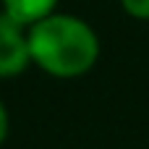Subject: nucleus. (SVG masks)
Instances as JSON below:
<instances>
[{"label": "nucleus", "instance_id": "nucleus-1", "mask_svg": "<svg viewBox=\"0 0 149 149\" xmlns=\"http://www.w3.org/2000/svg\"><path fill=\"white\" fill-rule=\"evenodd\" d=\"M29 50L31 60L52 76H81L86 73L100 52L97 34L89 24L76 16H47L31 24Z\"/></svg>", "mask_w": 149, "mask_h": 149}, {"label": "nucleus", "instance_id": "nucleus-2", "mask_svg": "<svg viewBox=\"0 0 149 149\" xmlns=\"http://www.w3.org/2000/svg\"><path fill=\"white\" fill-rule=\"evenodd\" d=\"M31 60L29 37H24V24L0 13V76L21 73Z\"/></svg>", "mask_w": 149, "mask_h": 149}, {"label": "nucleus", "instance_id": "nucleus-3", "mask_svg": "<svg viewBox=\"0 0 149 149\" xmlns=\"http://www.w3.org/2000/svg\"><path fill=\"white\" fill-rule=\"evenodd\" d=\"M5 3V10L10 18H16L18 24H37L42 18H47L55 8L58 0H3Z\"/></svg>", "mask_w": 149, "mask_h": 149}, {"label": "nucleus", "instance_id": "nucleus-4", "mask_svg": "<svg viewBox=\"0 0 149 149\" xmlns=\"http://www.w3.org/2000/svg\"><path fill=\"white\" fill-rule=\"evenodd\" d=\"M123 8L136 16V18H149V0H120Z\"/></svg>", "mask_w": 149, "mask_h": 149}, {"label": "nucleus", "instance_id": "nucleus-5", "mask_svg": "<svg viewBox=\"0 0 149 149\" xmlns=\"http://www.w3.org/2000/svg\"><path fill=\"white\" fill-rule=\"evenodd\" d=\"M5 134H8V115H5V107L0 102V141L5 139Z\"/></svg>", "mask_w": 149, "mask_h": 149}]
</instances>
